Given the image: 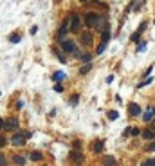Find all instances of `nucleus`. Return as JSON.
<instances>
[{
	"label": "nucleus",
	"mask_w": 155,
	"mask_h": 166,
	"mask_svg": "<svg viewBox=\"0 0 155 166\" xmlns=\"http://www.w3.org/2000/svg\"><path fill=\"white\" fill-rule=\"evenodd\" d=\"M27 139H31V132H16V134L11 137V145L13 146H23Z\"/></svg>",
	"instance_id": "obj_1"
},
{
	"label": "nucleus",
	"mask_w": 155,
	"mask_h": 166,
	"mask_svg": "<svg viewBox=\"0 0 155 166\" xmlns=\"http://www.w3.org/2000/svg\"><path fill=\"white\" fill-rule=\"evenodd\" d=\"M83 22H85V25L87 27H94L96 29V25H97V22H99V15H96V13H87L85 16H83Z\"/></svg>",
	"instance_id": "obj_2"
},
{
	"label": "nucleus",
	"mask_w": 155,
	"mask_h": 166,
	"mask_svg": "<svg viewBox=\"0 0 155 166\" xmlns=\"http://www.w3.org/2000/svg\"><path fill=\"white\" fill-rule=\"evenodd\" d=\"M81 29V16L76 15V13H72L70 15V31L72 33H78Z\"/></svg>",
	"instance_id": "obj_3"
},
{
	"label": "nucleus",
	"mask_w": 155,
	"mask_h": 166,
	"mask_svg": "<svg viewBox=\"0 0 155 166\" xmlns=\"http://www.w3.org/2000/svg\"><path fill=\"white\" fill-rule=\"evenodd\" d=\"M61 43V51L63 52H74L76 54V43L72 40H63V42H59Z\"/></svg>",
	"instance_id": "obj_4"
},
{
	"label": "nucleus",
	"mask_w": 155,
	"mask_h": 166,
	"mask_svg": "<svg viewBox=\"0 0 155 166\" xmlns=\"http://www.w3.org/2000/svg\"><path fill=\"white\" fill-rule=\"evenodd\" d=\"M69 23H70V22L65 20L61 25H59V29H58V40L59 42H63V36H65V34H67V31L70 29V25H69Z\"/></svg>",
	"instance_id": "obj_5"
},
{
	"label": "nucleus",
	"mask_w": 155,
	"mask_h": 166,
	"mask_svg": "<svg viewBox=\"0 0 155 166\" xmlns=\"http://www.w3.org/2000/svg\"><path fill=\"white\" fill-rule=\"evenodd\" d=\"M146 31V22H141V25H139V29H137L135 33L132 34V42H139L141 40V34Z\"/></svg>",
	"instance_id": "obj_6"
},
{
	"label": "nucleus",
	"mask_w": 155,
	"mask_h": 166,
	"mask_svg": "<svg viewBox=\"0 0 155 166\" xmlns=\"http://www.w3.org/2000/svg\"><path fill=\"white\" fill-rule=\"evenodd\" d=\"M96 29L99 31V33H105V31H108V22H106V18H105V16H99V22H97Z\"/></svg>",
	"instance_id": "obj_7"
},
{
	"label": "nucleus",
	"mask_w": 155,
	"mask_h": 166,
	"mask_svg": "<svg viewBox=\"0 0 155 166\" xmlns=\"http://www.w3.org/2000/svg\"><path fill=\"white\" fill-rule=\"evenodd\" d=\"M4 128H5V130H16V128H18V119H16V117H9V119L5 121V125H4Z\"/></svg>",
	"instance_id": "obj_8"
},
{
	"label": "nucleus",
	"mask_w": 155,
	"mask_h": 166,
	"mask_svg": "<svg viewBox=\"0 0 155 166\" xmlns=\"http://www.w3.org/2000/svg\"><path fill=\"white\" fill-rule=\"evenodd\" d=\"M128 112H130V116H141V106L137 103H130L128 105Z\"/></svg>",
	"instance_id": "obj_9"
},
{
	"label": "nucleus",
	"mask_w": 155,
	"mask_h": 166,
	"mask_svg": "<svg viewBox=\"0 0 155 166\" xmlns=\"http://www.w3.org/2000/svg\"><path fill=\"white\" fill-rule=\"evenodd\" d=\"M103 148H105V143H103L101 139H97L96 143L92 145V150H94V153H103Z\"/></svg>",
	"instance_id": "obj_10"
},
{
	"label": "nucleus",
	"mask_w": 155,
	"mask_h": 166,
	"mask_svg": "<svg viewBox=\"0 0 155 166\" xmlns=\"http://www.w3.org/2000/svg\"><path fill=\"white\" fill-rule=\"evenodd\" d=\"M153 117H155V108H148V112H144V114H142V119H144L146 123H150Z\"/></svg>",
	"instance_id": "obj_11"
},
{
	"label": "nucleus",
	"mask_w": 155,
	"mask_h": 166,
	"mask_svg": "<svg viewBox=\"0 0 155 166\" xmlns=\"http://www.w3.org/2000/svg\"><path fill=\"white\" fill-rule=\"evenodd\" d=\"M144 2H146V0H135V2H132L130 11H141V7L144 5Z\"/></svg>",
	"instance_id": "obj_12"
},
{
	"label": "nucleus",
	"mask_w": 155,
	"mask_h": 166,
	"mask_svg": "<svg viewBox=\"0 0 155 166\" xmlns=\"http://www.w3.org/2000/svg\"><path fill=\"white\" fill-rule=\"evenodd\" d=\"M81 43H83V45H87V47H88V45H92V34H90V33H85V34L81 36Z\"/></svg>",
	"instance_id": "obj_13"
},
{
	"label": "nucleus",
	"mask_w": 155,
	"mask_h": 166,
	"mask_svg": "<svg viewBox=\"0 0 155 166\" xmlns=\"http://www.w3.org/2000/svg\"><path fill=\"white\" fill-rule=\"evenodd\" d=\"M142 137L148 139V141H152V139H155V132L153 130H144V132H142Z\"/></svg>",
	"instance_id": "obj_14"
},
{
	"label": "nucleus",
	"mask_w": 155,
	"mask_h": 166,
	"mask_svg": "<svg viewBox=\"0 0 155 166\" xmlns=\"http://www.w3.org/2000/svg\"><path fill=\"white\" fill-rule=\"evenodd\" d=\"M70 157H72V161H74V163H83V155H81L79 152H72V153H70Z\"/></svg>",
	"instance_id": "obj_15"
},
{
	"label": "nucleus",
	"mask_w": 155,
	"mask_h": 166,
	"mask_svg": "<svg viewBox=\"0 0 155 166\" xmlns=\"http://www.w3.org/2000/svg\"><path fill=\"white\" fill-rule=\"evenodd\" d=\"M41 157H43V155H41L40 152H31V153H29V159H31V161H41Z\"/></svg>",
	"instance_id": "obj_16"
},
{
	"label": "nucleus",
	"mask_w": 155,
	"mask_h": 166,
	"mask_svg": "<svg viewBox=\"0 0 155 166\" xmlns=\"http://www.w3.org/2000/svg\"><path fill=\"white\" fill-rule=\"evenodd\" d=\"M52 80H54V81L65 80V72H63V70H58V72H54V74H52Z\"/></svg>",
	"instance_id": "obj_17"
},
{
	"label": "nucleus",
	"mask_w": 155,
	"mask_h": 166,
	"mask_svg": "<svg viewBox=\"0 0 155 166\" xmlns=\"http://www.w3.org/2000/svg\"><path fill=\"white\" fill-rule=\"evenodd\" d=\"M15 164L23 166L25 164V157H23V155H15Z\"/></svg>",
	"instance_id": "obj_18"
},
{
	"label": "nucleus",
	"mask_w": 155,
	"mask_h": 166,
	"mask_svg": "<svg viewBox=\"0 0 155 166\" xmlns=\"http://www.w3.org/2000/svg\"><path fill=\"white\" fill-rule=\"evenodd\" d=\"M106 45H108V43L101 42V43L97 45V49H96V54H103V52H105V49H106Z\"/></svg>",
	"instance_id": "obj_19"
},
{
	"label": "nucleus",
	"mask_w": 155,
	"mask_h": 166,
	"mask_svg": "<svg viewBox=\"0 0 155 166\" xmlns=\"http://www.w3.org/2000/svg\"><path fill=\"white\" fill-rule=\"evenodd\" d=\"M78 58H79L81 62H85V63H90V62H92V54H79Z\"/></svg>",
	"instance_id": "obj_20"
},
{
	"label": "nucleus",
	"mask_w": 155,
	"mask_h": 166,
	"mask_svg": "<svg viewBox=\"0 0 155 166\" xmlns=\"http://www.w3.org/2000/svg\"><path fill=\"white\" fill-rule=\"evenodd\" d=\"M20 40H22V36H20L18 33H13V34L9 36V42H11V43H18Z\"/></svg>",
	"instance_id": "obj_21"
},
{
	"label": "nucleus",
	"mask_w": 155,
	"mask_h": 166,
	"mask_svg": "<svg viewBox=\"0 0 155 166\" xmlns=\"http://www.w3.org/2000/svg\"><path fill=\"white\" fill-rule=\"evenodd\" d=\"M153 81V78H152V76H150V78H144V80H142V81L139 83V85H137V87H139V88H142V87H146V85H150V83Z\"/></svg>",
	"instance_id": "obj_22"
},
{
	"label": "nucleus",
	"mask_w": 155,
	"mask_h": 166,
	"mask_svg": "<svg viewBox=\"0 0 155 166\" xmlns=\"http://www.w3.org/2000/svg\"><path fill=\"white\" fill-rule=\"evenodd\" d=\"M105 166H116V159H114L112 155H106V159H105Z\"/></svg>",
	"instance_id": "obj_23"
},
{
	"label": "nucleus",
	"mask_w": 155,
	"mask_h": 166,
	"mask_svg": "<svg viewBox=\"0 0 155 166\" xmlns=\"http://www.w3.org/2000/svg\"><path fill=\"white\" fill-rule=\"evenodd\" d=\"M117 117H119V112H116V110H110V112H108V119H110V121H116Z\"/></svg>",
	"instance_id": "obj_24"
},
{
	"label": "nucleus",
	"mask_w": 155,
	"mask_h": 166,
	"mask_svg": "<svg viewBox=\"0 0 155 166\" xmlns=\"http://www.w3.org/2000/svg\"><path fill=\"white\" fill-rule=\"evenodd\" d=\"M90 69H92V63H85V65L81 67V70H79V72H81V74H87Z\"/></svg>",
	"instance_id": "obj_25"
},
{
	"label": "nucleus",
	"mask_w": 155,
	"mask_h": 166,
	"mask_svg": "<svg viewBox=\"0 0 155 166\" xmlns=\"http://www.w3.org/2000/svg\"><path fill=\"white\" fill-rule=\"evenodd\" d=\"M78 101H79V96H78V94H72V98H70V105H72V106H76Z\"/></svg>",
	"instance_id": "obj_26"
},
{
	"label": "nucleus",
	"mask_w": 155,
	"mask_h": 166,
	"mask_svg": "<svg viewBox=\"0 0 155 166\" xmlns=\"http://www.w3.org/2000/svg\"><path fill=\"white\" fill-rule=\"evenodd\" d=\"M54 54H56V56H58V60H59V62H63V63L67 62V58H65V56H63V54H61V52H59V51H54Z\"/></svg>",
	"instance_id": "obj_27"
},
{
	"label": "nucleus",
	"mask_w": 155,
	"mask_h": 166,
	"mask_svg": "<svg viewBox=\"0 0 155 166\" xmlns=\"http://www.w3.org/2000/svg\"><path fill=\"white\" fill-rule=\"evenodd\" d=\"M0 166H7V159L4 153H0Z\"/></svg>",
	"instance_id": "obj_28"
},
{
	"label": "nucleus",
	"mask_w": 155,
	"mask_h": 166,
	"mask_svg": "<svg viewBox=\"0 0 155 166\" xmlns=\"http://www.w3.org/2000/svg\"><path fill=\"white\" fill-rule=\"evenodd\" d=\"M54 90H56V92H63V85L56 83V85H54Z\"/></svg>",
	"instance_id": "obj_29"
},
{
	"label": "nucleus",
	"mask_w": 155,
	"mask_h": 166,
	"mask_svg": "<svg viewBox=\"0 0 155 166\" xmlns=\"http://www.w3.org/2000/svg\"><path fill=\"white\" fill-rule=\"evenodd\" d=\"M144 47H146V42H142V43H139V47H137V52H141V51H144Z\"/></svg>",
	"instance_id": "obj_30"
},
{
	"label": "nucleus",
	"mask_w": 155,
	"mask_h": 166,
	"mask_svg": "<svg viewBox=\"0 0 155 166\" xmlns=\"http://www.w3.org/2000/svg\"><path fill=\"white\" fill-rule=\"evenodd\" d=\"M142 166H155V159H150V161H146Z\"/></svg>",
	"instance_id": "obj_31"
},
{
	"label": "nucleus",
	"mask_w": 155,
	"mask_h": 166,
	"mask_svg": "<svg viewBox=\"0 0 155 166\" xmlns=\"http://www.w3.org/2000/svg\"><path fill=\"white\" fill-rule=\"evenodd\" d=\"M146 150H148V152H153V150H155V141H153V143H150V145H148V148H146Z\"/></svg>",
	"instance_id": "obj_32"
},
{
	"label": "nucleus",
	"mask_w": 155,
	"mask_h": 166,
	"mask_svg": "<svg viewBox=\"0 0 155 166\" xmlns=\"http://www.w3.org/2000/svg\"><path fill=\"white\" fill-rule=\"evenodd\" d=\"M5 143H7V141H5V137H2V135H0V148H2V146H5Z\"/></svg>",
	"instance_id": "obj_33"
},
{
	"label": "nucleus",
	"mask_w": 155,
	"mask_h": 166,
	"mask_svg": "<svg viewBox=\"0 0 155 166\" xmlns=\"http://www.w3.org/2000/svg\"><path fill=\"white\" fill-rule=\"evenodd\" d=\"M36 33H38V27H36V25H34V27H31V34H36Z\"/></svg>",
	"instance_id": "obj_34"
},
{
	"label": "nucleus",
	"mask_w": 155,
	"mask_h": 166,
	"mask_svg": "<svg viewBox=\"0 0 155 166\" xmlns=\"http://www.w3.org/2000/svg\"><path fill=\"white\" fill-rule=\"evenodd\" d=\"M114 81V76H112V74H110V76H108V78H106V83H112Z\"/></svg>",
	"instance_id": "obj_35"
},
{
	"label": "nucleus",
	"mask_w": 155,
	"mask_h": 166,
	"mask_svg": "<svg viewBox=\"0 0 155 166\" xmlns=\"http://www.w3.org/2000/svg\"><path fill=\"white\" fill-rule=\"evenodd\" d=\"M139 134V128H132V135H137Z\"/></svg>",
	"instance_id": "obj_36"
},
{
	"label": "nucleus",
	"mask_w": 155,
	"mask_h": 166,
	"mask_svg": "<svg viewBox=\"0 0 155 166\" xmlns=\"http://www.w3.org/2000/svg\"><path fill=\"white\" fill-rule=\"evenodd\" d=\"M4 125H5V121H4V119H2V117H0V130H2V128H4Z\"/></svg>",
	"instance_id": "obj_37"
},
{
	"label": "nucleus",
	"mask_w": 155,
	"mask_h": 166,
	"mask_svg": "<svg viewBox=\"0 0 155 166\" xmlns=\"http://www.w3.org/2000/svg\"><path fill=\"white\" fill-rule=\"evenodd\" d=\"M152 130H153V132H155V121H153V123H152Z\"/></svg>",
	"instance_id": "obj_38"
},
{
	"label": "nucleus",
	"mask_w": 155,
	"mask_h": 166,
	"mask_svg": "<svg viewBox=\"0 0 155 166\" xmlns=\"http://www.w3.org/2000/svg\"><path fill=\"white\" fill-rule=\"evenodd\" d=\"M79 2H85V0H79Z\"/></svg>",
	"instance_id": "obj_39"
}]
</instances>
